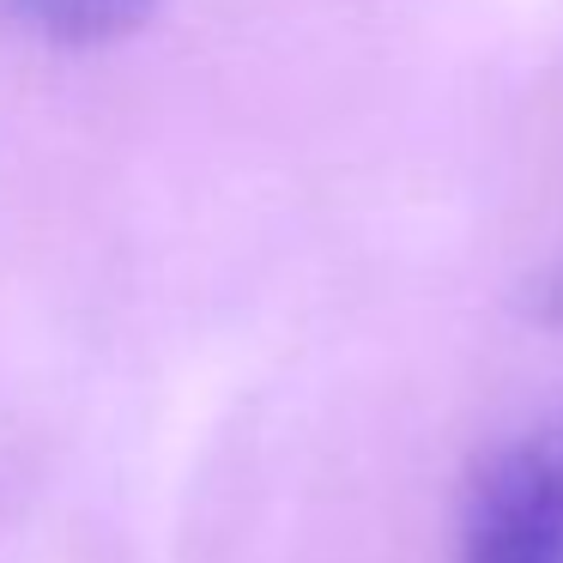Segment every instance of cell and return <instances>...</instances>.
<instances>
[{"label": "cell", "instance_id": "1", "mask_svg": "<svg viewBox=\"0 0 563 563\" xmlns=\"http://www.w3.org/2000/svg\"><path fill=\"white\" fill-rule=\"evenodd\" d=\"M461 563H563V412L527 424L478 466Z\"/></svg>", "mask_w": 563, "mask_h": 563}, {"label": "cell", "instance_id": "2", "mask_svg": "<svg viewBox=\"0 0 563 563\" xmlns=\"http://www.w3.org/2000/svg\"><path fill=\"white\" fill-rule=\"evenodd\" d=\"M25 13L37 19L43 31L67 43H86V37H110L115 25L146 13V0H25Z\"/></svg>", "mask_w": 563, "mask_h": 563}]
</instances>
